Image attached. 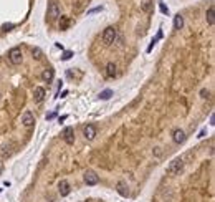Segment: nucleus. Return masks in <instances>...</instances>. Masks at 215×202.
Masks as SVG:
<instances>
[{
  "label": "nucleus",
  "mask_w": 215,
  "mask_h": 202,
  "mask_svg": "<svg viewBox=\"0 0 215 202\" xmlns=\"http://www.w3.org/2000/svg\"><path fill=\"white\" fill-rule=\"evenodd\" d=\"M63 139H65V142L66 144H73L74 142V129L73 128H65V131H63Z\"/></svg>",
  "instance_id": "obj_9"
},
{
  "label": "nucleus",
  "mask_w": 215,
  "mask_h": 202,
  "mask_svg": "<svg viewBox=\"0 0 215 202\" xmlns=\"http://www.w3.org/2000/svg\"><path fill=\"white\" fill-rule=\"evenodd\" d=\"M205 18H207V23L212 27L215 23V12H214V7H208L207 14H205Z\"/></svg>",
  "instance_id": "obj_14"
},
{
  "label": "nucleus",
  "mask_w": 215,
  "mask_h": 202,
  "mask_svg": "<svg viewBox=\"0 0 215 202\" xmlns=\"http://www.w3.org/2000/svg\"><path fill=\"white\" fill-rule=\"evenodd\" d=\"M66 118H68V116H66V115H65V116H60V123H63V121H66Z\"/></svg>",
  "instance_id": "obj_29"
},
{
  "label": "nucleus",
  "mask_w": 215,
  "mask_h": 202,
  "mask_svg": "<svg viewBox=\"0 0 215 202\" xmlns=\"http://www.w3.org/2000/svg\"><path fill=\"white\" fill-rule=\"evenodd\" d=\"M215 118H214V115H210V124H212V126H214V124H215Z\"/></svg>",
  "instance_id": "obj_28"
},
{
  "label": "nucleus",
  "mask_w": 215,
  "mask_h": 202,
  "mask_svg": "<svg viewBox=\"0 0 215 202\" xmlns=\"http://www.w3.org/2000/svg\"><path fill=\"white\" fill-rule=\"evenodd\" d=\"M116 189H118V192H119V194H121L122 197H128V195H129L128 186H126V182H124V181H119V182H118Z\"/></svg>",
  "instance_id": "obj_13"
},
{
  "label": "nucleus",
  "mask_w": 215,
  "mask_h": 202,
  "mask_svg": "<svg viewBox=\"0 0 215 202\" xmlns=\"http://www.w3.org/2000/svg\"><path fill=\"white\" fill-rule=\"evenodd\" d=\"M111 96H113V91L111 89H104V91L99 93V100H109Z\"/></svg>",
  "instance_id": "obj_17"
},
{
  "label": "nucleus",
  "mask_w": 215,
  "mask_h": 202,
  "mask_svg": "<svg viewBox=\"0 0 215 202\" xmlns=\"http://www.w3.org/2000/svg\"><path fill=\"white\" fill-rule=\"evenodd\" d=\"M33 56L37 58V60H40V58H41V50H40V48H33Z\"/></svg>",
  "instance_id": "obj_22"
},
{
  "label": "nucleus",
  "mask_w": 215,
  "mask_h": 202,
  "mask_svg": "<svg viewBox=\"0 0 215 202\" xmlns=\"http://www.w3.org/2000/svg\"><path fill=\"white\" fill-rule=\"evenodd\" d=\"M116 37H118V32H116L114 27H108L104 32H103V37H101V40L104 45H111V43H114Z\"/></svg>",
  "instance_id": "obj_1"
},
{
  "label": "nucleus",
  "mask_w": 215,
  "mask_h": 202,
  "mask_svg": "<svg viewBox=\"0 0 215 202\" xmlns=\"http://www.w3.org/2000/svg\"><path fill=\"white\" fill-rule=\"evenodd\" d=\"M53 76H55V71L51 70V68H47V70L41 73V80L45 81V83H51Z\"/></svg>",
  "instance_id": "obj_12"
},
{
  "label": "nucleus",
  "mask_w": 215,
  "mask_h": 202,
  "mask_svg": "<svg viewBox=\"0 0 215 202\" xmlns=\"http://www.w3.org/2000/svg\"><path fill=\"white\" fill-rule=\"evenodd\" d=\"M159 8H161V12H162V14H164V15H169V8L166 7L164 3H162V0H161V2H159Z\"/></svg>",
  "instance_id": "obj_21"
},
{
  "label": "nucleus",
  "mask_w": 215,
  "mask_h": 202,
  "mask_svg": "<svg viewBox=\"0 0 215 202\" xmlns=\"http://www.w3.org/2000/svg\"><path fill=\"white\" fill-rule=\"evenodd\" d=\"M85 182H86L88 186H96L99 182V177H98V174L94 171H86L85 172Z\"/></svg>",
  "instance_id": "obj_5"
},
{
  "label": "nucleus",
  "mask_w": 215,
  "mask_h": 202,
  "mask_svg": "<svg viewBox=\"0 0 215 202\" xmlns=\"http://www.w3.org/2000/svg\"><path fill=\"white\" fill-rule=\"evenodd\" d=\"M8 60L12 65H20L22 60H23V55H22V50L20 48H12L8 52Z\"/></svg>",
  "instance_id": "obj_3"
},
{
  "label": "nucleus",
  "mask_w": 215,
  "mask_h": 202,
  "mask_svg": "<svg viewBox=\"0 0 215 202\" xmlns=\"http://www.w3.org/2000/svg\"><path fill=\"white\" fill-rule=\"evenodd\" d=\"M47 15L50 20H56L58 17H60V5L56 3V2H50L48 3V10H47Z\"/></svg>",
  "instance_id": "obj_4"
},
{
  "label": "nucleus",
  "mask_w": 215,
  "mask_h": 202,
  "mask_svg": "<svg viewBox=\"0 0 215 202\" xmlns=\"http://www.w3.org/2000/svg\"><path fill=\"white\" fill-rule=\"evenodd\" d=\"M99 10H103V8H101V7H96V8H93V10H89L88 14L91 15V14H94V12H99Z\"/></svg>",
  "instance_id": "obj_24"
},
{
  "label": "nucleus",
  "mask_w": 215,
  "mask_h": 202,
  "mask_svg": "<svg viewBox=\"0 0 215 202\" xmlns=\"http://www.w3.org/2000/svg\"><path fill=\"white\" fill-rule=\"evenodd\" d=\"M152 153H154V156H157V157H159V156L162 154V149L161 148H154V151H152Z\"/></svg>",
  "instance_id": "obj_23"
},
{
  "label": "nucleus",
  "mask_w": 215,
  "mask_h": 202,
  "mask_svg": "<svg viewBox=\"0 0 215 202\" xmlns=\"http://www.w3.org/2000/svg\"><path fill=\"white\" fill-rule=\"evenodd\" d=\"M55 116H56V111H53V113H50V115H48L47 118H48V119H53Z\"/></svg>",
  "instance_id": "obj_26"
},
{
  "label": "nucleus",
  "mask_w": 215,
  "mask_h": 202,
  "mask_svg": "<svg viewBox=\"0 0 215 202\" xmlns=\"http://www.w3.org/2000/svg\"><path fill=\"white\" fill-rule=\"evenodd\" d=\"M83 136L86 138L88 141H93L94 138H96V128H94L93 124H88V126H85V129H83Z\"/></svg>",
  "instance_id": "obj_8"
},
{
  "label": "nucleus",
  "mask_w": 215,
  "mask_h": 202,
  "mask_svg": "<svg viewBox=\"0 0 215 202\" xmlns=\"http://www.w3.org/2000/svg\"><path fill=\"white\" fill-rule=\"evenodd\" d=\"M106 75L109 78H114L116 76V65L114 63H108L106 65Z\"/></svg>",
  "instance_id": "obj_15"
},
{
  "label": "nucleus",
  "mask_w": 215,
  "mask_h": 202,
  "mask_svg": "<svg viewBox=\"0 0 215 202\" xmlns=\"http://www.w3.org/2000/svg\"><path fill=\"white\" fill-rule=\"evenodd\" d=\"M33 98H35L37 103H41V101L45 100V89H43L41 86H37L35 91H33Z\"/></svg>",
  "instance_id": "obj_11"
},
{
  "label": "nucleus",
  "mask_w": 215,
  "mask_h": 202,
  "mask_svg": "<svg viewBox=\"0 0 215 202\" xmlns=\"http://www.w3.org/2000/svg\"><path fill=\"white\" fill-rule=\"evenodd\" d=\"M58 192H60L61 197H65V195H68L71 192V186H70V182H68L66 179L60 181V184H58Z\"/></svg>",
  "instance_id": "obj_7"
},
{
  "label": "nucleus",
  "mask_w": 215,
  "mask_h": 202,
  "mask_svg": "<svg viewBox=\"0 0 215 202\" xmlns=\"http://www.w3.org/2000/svg\"><path fill=\"white\" fill-rule=\"evenodd\" d=\"M205 134H207V129H202V131H200V134H199V138H204Z\"/></svg>",
  "instance_id": "obj_27"
},
{
  "label": "nucleus",
  "mask_w": 215,
  "mask_h": 202,
  "mask_svg": "<svg viewBox=\"0 0 215 202\" xmlns=\"http://www.w3.org/2000/svg\"><path fill=\"white\" fill-rule=\"evenodd\" d=\"M68 25H70V18H68V17H63V18H61V23H60V28L61 30H66Z\"/></svg>",
  "instance_id": "obj_19"
},
{
  "label": "nucleus",
  "mask_w": 215,
  "mask_h": 202,
  "mask_svg": "<svg viewBox=\"0 0 215 202\" xmlns=\"http://www.w3.org/2000/svg\"><path fill=\"white\" fill-rule=\"evenodd\" d=\"M172 139H174V142H177V144H181V142L185 141V133L182 131V129H174V133H172Z\"/></svg>",
  "instance_id": "obj_10"
},
{
  "label": "nucleus",
  "mask_w": 215,
  "mask_h": 202,
  "mask_svg": "<svg viewBox=\"0 0 215 202\" xmlns=\"http://www.w3.org/2000/svg\"><path fill=\"white\" fill-rule=\"evenodd\" d=\"M184 27V17L182 15H175L174 17V28L175 30H181Z\"/></svg>",
  "instance_id": "obj_16"
},
{
  "label": "nucleus",
  "mask_w": 215,
  "mask_h": 202,
  "mask_svg": "<svg viewBox=\"0 0 215 202\" xmlns=\"http://www.w3.org/2000/svg\"><path fill=\"white\" fill-rule=\"evenodd\" d=\"M0 172H2V164H0Z\"/></svg>",
  "instance_id": "obj_30"
},
{
  "label": "nucleus",
  "mask_w": 215,
  "mask_h": 202,
  "mask_svg": "<svg viewBox=\"0 0 215 202\" xmlns=\"http://www.w3.org/2000/svg\"><path fill=\"white\" fill-rule=\"evenodd\" d=\"M182 167H184V161H182L181 157H177V159H174V161L167 166V172L170 176H175L182 171Z\"/></svg>",
  "instance_id": "obj_2"
},
{
  "label": "nucleus",
  "mask_w": 215,
  "mask_h": 202,
  "mask_svg": "<svg viewBox=\"0 0 215 202\" xmlns=\"http://www.w3.org/2000/svg\"><path fill=\"white\" fill-rule=\"evenodd\" d=\"M200 94H202V98H207V96H208V91H207V89H202Z\"/></svg>",
  "instance_id": "obj_25"
},
{
  "label": "nucleus",
  "mask_w": 215,
  "mask_h": 202,
  "mask_svg": "<svg viewBox=\"0 0 215 202\" xmlns=\"http://www.w3.org/2000/svg\"><path fill=\"white\" fill-rule=\"evenodd\" d=\"M161 38H162V32H159V33H157V37H156V38H152V41H151V45H149V48H147V52H151V50H152V47H154V45L161 40Z\"/></svg>",
  "instance_id": "obj_18"
},
{
  "label": "nucleus",
  "mask_w": 215,
  "mask_h": 202,
  "mask_svg": "<svg viewBox=\"0 0 215 202\" xmlns=\"http://www.w3.org/2000/svg\"><path fill=\"white\" fill-rule=\"evenodd\" d=\"M22 124L27 126V128H30V126L35 124V116H33L32 111H25V113L22 115Z\"/></svg>",
  "instance_id": "obj_6"
},
{
  "label": "nucleus",
  "mask_w": 215,
  "mask_h": 202,
  "mask_svg": "<svg viewBox=\"0 0 215 202\" xmlns=\"http://www.w3.org/2000/svg\"><path fill=\"white\" fill-rule=\"evenodd\" d=\"M73 55H74V53H73V52H71V50H66L65 53L61 55V60H65V61H66V60H70V58H71Z\"/></svg>",
  "instance_id": "obj_20"
}]
</instances>
